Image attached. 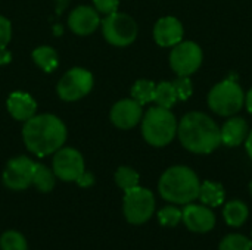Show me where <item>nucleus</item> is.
Instances as JSON below:
<instances>
[{"instance_id":"1","label":"nucleus","mask_w":252,"mask_h":250,"mask_svg":"<svg viewBox=\"0 0 252 250\" xmlns=\"http://www.w3.org/2000/svg\"><path fill=\"white\" fill-rule=\"evenodd\" d=\"M22 139L28 152L44 158L63 147L66 141V127L63 121L53 113H35L24 122Z\"/></svg>"},{"instance_id":"2","label":"nucleus","mask_w":252,"mask_h":250,"mask_svg":"<svg viewBox=\"0 0 252 250\" xmlns=\"http://www.w3.org/2000/svg\"><path fill=\"white\" fill-rule=\"evenodd\" d=\"M177 137L182 146L195 155H210L220 144V127L204 112H189L177 124Z\"/></svg>"},{"instance_id":"3","label":"nucleus","mask_w":252,"mask_h":250,"mask_svg":"<svg viewBox=\"0 0 252 250\" xmlns=\"http://www.w3.org/2000/svg\"><path fill=\"white\" fill-rule=\"evenodd\" d=\"M201 181L196 172L186 165H174L164 171L158 181L161 197L173 205L185 206L198 199Z\"/></svg>"},{"instance_id":"4","label":"nucleus","mask_w":252,"mask_h":250,"mask_svg":"<svg viewBox=\"0 0 252 250\" xmlns=\"http://www.w3.org/2000/svg\"><path fill=\"white\" fill-rule=\"evenodd\" d=\"M140 122L145 141L154 147H165L177 136L179 122L171 109L155 105L143 113Z\"/></svg>"},{"instance_id":"5","label":"nucleus","mask_w":252,"mask_h":250,"mask_svg":"<svg viewBox=\"0 0 252 250\" xmlns=\"http://www.w3.org/2000/svg\"><path fill=\"white\" fill-rule=\"evenodd\" d=\"M210 109L220 116H233L245 105V93L233 78L217 83L208 93Z\"/></svg>"},{"instance_id":"6","label":"nucleus","mask_w":252,"mask_h":250,"mask_svg":"<svg viewBox=\"0 0 252 250\" xmlns=\"http://www.w3.org/2000/svg\"><path fill=\"white\" fill-rule=\"evenodd\" d=\"M100 28L105 40L117 47H126L134 43L139 34L137 22L127 13L114 12L103 16L100 21Z\"/></svg>"},{"instance_id":"7","label":"nucleus","mask_w":252,"mask_h":250,"mask_svg":"<svg viewBox=\"0 0 252 250\" xmlns=\"http://www.w3.org/2000/svg\"><path fill=\"white\" fill-rule=\"evenodd\" d=\"M155 196L145 187H134L124 192L123 212L127 222L133 225H142L148 222L155 212Z\"/></svg>"},{"instance_id":"8","label":"nucleus","mask_w":252,"mask_h":250,"mask_svg":"<svg viewBox=\"0 0 252 250\" xmlns=\"http://www.w3.org/2000/svg\"><path fill=\"white\" fill-rule=\"evenodd\" d=\"M94 84L93 74L84 68H71L68 69L58 83L56 91L59 99L65 102H77L86 97Z\"/></svg>"},{"instance_id":"9","label":"nucleus","mask_w":252,"mask_h":250,"mask_svg":"<svg viewBox=\"0 0 252 250\" xmlns=\"http://www.w3.org/2000/svg\"><path fill=\"white\" fill-rule=\"evenodd\" d=\"M204 53L195 41H180L171 49L170 66L177 77H190L202 65Z\"/></svg>"},{"instance_id":"10","label":"nucleus","mask_w":252,"mask_h":250,"mask_svg":"<svg viewBox=\"0 0 252 250\" xmlns=\"http://www.w3.org/2000/svg\"><path fill=\"white\" fill-rule=\"evenodd\" d=\"M52 169L56 178L71 183L86 171V164L83 155L74 147H61L53 153Z\"/></svg>"},{"instance_id":"11","label":"nucleus","mask_w":252,"mask_h":250,"mask_svg":"<svg viewBox=\"0 0 252 250\" xmlns=\"http://www.w3.org/2000/svg\"><path fill=\"white\" fill-rule=\"evenodd\" d=\"M35 162L28 156L12 158L3 171V184L15 192L25 190L32 184Z\"/></svg>"},{"instance_id":"12","label":"nucleus","mask_w":252,"mask_h":250,"mask_svg":"<svg viewBox=\"0 0 252 250\" xmlns=\"http://www.w3.org/2000/svg\"><path fill=\"white\" fill-rule=\"evenodd\" d=\"M182 222L185 227L195 234H207L214 230L217 218L213 208H208L202 203H188L185 205Z\"/></svg>"},{"instance_id":"13","label":"nucleus","mask_w":252,"mask_h":250,"mask_svg":"<svg viewBox=\"0 0 252 250\" xmlns=\"http://www.w3.org/2000/svg\"><path fill=\"white\" fill-rule=\"evenodd\" d=\"M109 118L120 130L134 128L143 118V106L131 97L121 99L111 108Z\"/></svg>"},{"instance_id":"14","label":"nucleus","mask_w":252,"mask_h":250,"mask_svg":"<svg viewBox=\"0 0 252 250\" xmlns=\"http://www.w3.org/2000/svg\"><path fill=\"white\" fill-rule=\"evenodd\" d=\"M100 15L93 6H78L68 16V27L77 35H90L100 27Z\"/></svg>"},{"instance_id":"15","label":"nucleus","mask_w":252,"mask_h":250,"mask_svg":"<svg viewBox=\"0 0 252 250\" xmlns=\"http://www.w3.org/2000/svg\"><path fill=\"white\" fill-rule=\"evenodd\" d=\"M183 25L174 16H164L154 25V40L161 47H174L183 41Z\"/></svg>"},{"instance_id":"16","label":"nucleus","mask_w":252,"mask_h":250,"mask_svg":"<svg viewBox=\"0 0 252 250\" xmlns=\"http://www.w3.org/2000/svg\"><path fill=\"white\" fill-rule=\"evenodd\" d=\"M6 108L10 116L19 122H25L37 112V102L24 91H13L6 100Z\"/></svg>"},{"instance_id":"17","label":"nucleus","mask_w":252,"mask_h":250,"mask_svg":"<svg viewBox=\"0 0 252 250\" xmlns=\"http://www.w3.org/2000/svg\"><path fill=\"white\" fill-rule=\"evenodd\" d=\"M250 133L248 122L239 116H229V119L220 128L221 144L227 147H238L245 143Z\"/></svg>"},{"instance_id":"18","label":"nucleus","mask_w":252,"mask_h":250,"mask_svg":"<svg viewBox=\"0 0 252 250\" xmlns=\"http://www.w3.org/2000/svg\"><path fill=\"white\" fill-rule=\"evenodd\" d=\"M198 199L201 200L202 205H205L208 208H219L224 203L226 190H224L223 184H220L217 181L207 180V181L201 183Z\"/></svg>"},{"instance_id":"19","label":"nucleus","mask_w":252,"mask_h":250,"mask_svg":"<svg viewBox=\"0 0 252 250\" xmlns=\"http://www.w3.org/2000/svg\"><path fill=\"white\" fill-rule=\"evenodd\" d=\"M250 217V209L248 205L239 199H233L227 202L223 208V218L224 222L232 227V228H239L242 227Z\"/></svg>"},{"instance_id":"20","label":"nucleus","mask_w":252,"mask_h":250,"mask_svg":"<svg viewBox=\"0 0 252 250\" xmlns=\"http://www.w3.org/2000/svg\"><path fill=\"white\" fill-rule=\"evenodd\" d=\"M34 63L44 72H53L59 66V55L58 52L50 46H40L32 53Z\"/></svg>"},{"instance_id":"21","label":"nucleus","mask_w":252,"mask_h":250,"mask_svg":"<svg viewBox=\"0 0 252 250\" xmlns=\"http://www.w3.org/2000/svg\"><path fill=\"white\" fill-rule=\"evenodd\" d=\"M55 183H56V175H55L53 169L47 168L43 164H35L31 186H34L41 193H49L53 190Z\"/></svg>"},{"instance_id":"22","label":"nucleus","mask_w":252,"mask_h":250,"mask_svg":"<svg viewBox=\"0 0 252 250\" xmlns=\"http://www.w3.org/2000/svg\"><path fill=\"white\" fill-rule=\"evenodd\" d=\"M177 94L174 90L173 83L170 81H161L157 84L155 87V96H154V102L157 106L165 108V109H171L176 102H177Z\"/></svg>"},{"instance_id":"23","label":"nucleus","mask_w":252,"mask_h":250,"mask_svg":"<svg viewBox=\"0 0 252 250\" xmlns=\"http://www.w3.org/2000/svg\"><path fill=\"white\" fill-rule=\"evenodd\" d=\"M155 87H157V83H154L151 80H137L130 90L131 99H134L137 103L145 106V105L154 102Z\"/></svg>"},{"instance_id":"24","label":"nucleus","mask_w":252,"mask_h":250,"mask_svg":"<svg viewBox=\"0 0 252 250\" xmlns=\"http://www.w3.org/2000/svg\"><path fill=\"white\" fill-rule=\"evenodd\" d=\"M219 250H252L251 237L241 233H230L221 239Z\"/></svg>"},{"instance_id":"25","label":"nucleus","mask_w":252,"mask_h":250,"mask_svg":"<svg viewBox=\"0 0 252 250\" xmlns=\"http://www.w3.org/2000/svg\"><path fill=\"white\" fill-rule=\"evenodd\" d=\"M139 180H140L139 172L131 167H120L115 172V184L124 192L137 187Z\"/></svg>"},{"instance_id":"26","label":"nucleus","mask_w":252,"mask_h":250,"mask_svg":"<svg viewBox=\"0 0 252 250\" xmlns=\"http://www.w3.org/2000/svg\"><path fill=\"white\" fill-rule=\"evenodd\" d=\"M183 211L177 205H167L158 212V221L162 227L167 228H174L182 222Z\"/></svg>"},{"instance_id":"27","label":"nucleus","mask_w":252,"mask_h":250,"mask_svg":"<svg viewBox=\"0 0 252 250\" xmlns=\"http://www.w3.org/2000/svg\"><path fill=\"white\" fill-rule=\"evenodd\" d=\"M0 249L1 250H27L28 245L25 237L15 230H9L0 237Z\"/></svg>"},{"instance_id":"28","label":"nucleus","mask_w":252,"mask_h":250,"mask_svg":"<svg viewBox=\"0 0 252 250\" xmlns=\"http://www.w3.org/2000/svg\"><path fill=\"white\" fill-rule=\"evenodd\" d=\"M173 85H174V90H176V94H177L179 100L185 102L193 93V84H192L190 77H177L173 81Z\"/></svg>"},{"instance_id":"29","label":"nucleus","mask_w":252,"mask_h":250,"mask_svg":"<svg viewBox=\"0 0 252 250\" xmlns=\"http://www.w3.org/2000/svg\"><path fill=\"white\" fill-rule=\"evenodd\" d=\"M120 0H93V7L99 12V15H111L118 10Z\"/></svg>"},{"instance_id":"30","label":"nucleus","mask_w":252,"mask_h":250,"mask_svg":"<svg viewBox=\"0 0 252 250\" xmlns=\"http://www.w3.org/2000/svg\"><path fill=\"white\" fill-rule=\"evenodd\" d=\"M12 40V24L7 18L0 15V50L6 49Z\"/></svg>"},{"instance_id":"31","label":"nucleus","mask_w":252,"mask_h":250,"mask_svg":"<svg viewBox=\"0 0 252 250\" xmlns=\"http://www.w3.org/2000/svg\"><path fill=\"white\" fill-rule=\"evenodd\" d=\"M80 187H92L93 184H94V177H93V174L92 172H87V171H84L78 178H77V181H75Z\"/></svg>"},{"instance_id":"32","label":"nucleus","mask_w":252,"mask_h":250,"mask_svg":"<svg viewBox=\"0 0 252 250\" xmlns=\"http://www.w3.org/2000/svg\"><path fill=\"white\" fill-rule=\"evenodd\" d=\"M245 149H247L248 156L252 159V130H250L248 137H247V140H245Z\"/></svg>"},{"instance_id":"33","label":"nucleus","mask_w":252,"mask_h":250,"mask_svg":"<svg viewBox=\"0 0 252 250\" xmlns=\"http://www.w3.org/2000/svg\"><path fill=\"white\" fill-rule=\"evenodd\" d=\"M10 53L6 50V49H1L0 50V65H4V63H9V60H10Z\"/></svg>"},{"instance_id":"34","label":"nucleus","mask_w":252,"mask_h":250,"mask_svg":"<svg viewBox=\"0 0 252 250\" xmlns=\"http://www.w3.org/2000/svg\"><path fill=\"white\" fill-rule=\"evenodd\" d=\"M245 106H247V111L252 115V88L245 94Z\"/></svg>"},{"instance_id":"35","label":"nucleus","mask_w":252,"mask_h":250,"mask_svg":"<svg viewBox=\"0 0 252 250\" xmlns=\"http://www.w3.org/2000/svg\"><path fill=\"white\" fill-rule=\"evenodd\" d=\"M250 193H251V196H252V180H251V183H250Z\"/></svg>"},{"instance_id":"36","label":"nucleus","mask_w":252,"mask_h":250,"mask_svg":"<svg viewBox=\"0 0 252 250\" xmlns=\"http://www.w3.org/2000/svg\"><path fill=\"white\" fill-rule=\"evenodd\" d=\"M251 240H252V231H251Z\"/></svg>"}]
</instances>
